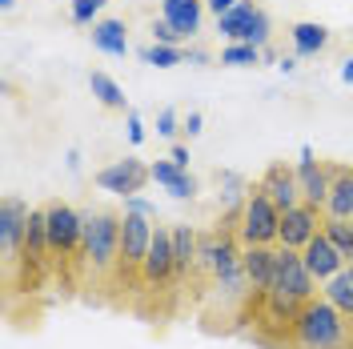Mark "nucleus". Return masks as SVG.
Wrapping results in <instances>:
<instances>
[{"label":"nucleus","mask_w":353,"mask_h":349,"mask_svg":"<svg viewBox=\"0 0 353 349\" xmlns=\"http://www.w3.org/2000/svg\"><path fill=\"white\" fill-rule=\"evenodd\" d=\"M257 8H261L257 0H237L225 17H217V32L225 37V41H237V37H241V28L249 24V17H253Z\"/></svg>","instance_id":"25"},{"label":"nucleus","mask_w":353,"mask_h":349,"mask_svg":"<svg viewBox=\"0 0 353 349\" xmlns=\"http://www.w3.org/2000/svg\"><path fill=\"white\" fill-rule=\"evenodd\" d=\"M141 61L157 68H173L185 61V48L181 44H149V48H141Z\"/></svg>","instance_id":"30"},{"label":"nucleus","mask_w":353,"mask_h":349,"mask_svg":"<svg viewBox=\"0 0 353 349\" xmlns=\"http://www.w3.org/2000/svg\"><path fill=\"white\" fill-rule=\"evenodd\" d=\"M28 217H32V209L24 205L21 197H4V201H0V253H4V265H8V269L17 261H24Z\"/></svg>","instance_id":"7"},{"label":"nucleus","mask_w":353,"mask_h":349,"mask_svg":"<svg viewBox=\"0 0 353 349\" xmlns=\"http://www.w3.org/2000/svg\"><path fill=\"white\" fill-rule=\"evenodd\" d=\"M145 181H153V173H149V165H145V161H137V157L112 161V165H105V169L97 173V185H101L105 193H117V197L141 193V189H145Z\"/></svg>","instance_id":"10"},{"label":"nucleus","mask_w":353,"mask_h":349,"mask_svg":"<svg viewBox=\"0 0 353 349\" xmlns=\"http://www.w3.org/2000/svg\"><path fill=\"white\" fill-rule=\"evenodd\" d=\"M321 221H325V213H321L317 205L297 201L293 209L281 213V237H277V245H285V249H297V253H301L309 241L321 233Z\"/></svg>","instance_id":"9"},{"label":"nucleus","mask_w":353,"mask_h":349,"mask_svg":"<svg viewBox=\"0 0 353 349\" xmlns=\"http://www.w3.org/2000/svg\"><path fill=\"white\" fill-rule=\"evenodd\" d=\"M85 217V265L92 273H109L121 265V217L117 213H92L81 209Z\"/></svg>","instance_id":"2"},{"label":"nucleus","mask_w":353,"mask_h":349,"mask_svg":"<svg viewBox=\"0 0 353 349\" xmlns=\"http://www.w3.org/2000/svg\"><path fill=\"white\" fill-rule=\"evenodd\" d=\"M52 261V245H48V213L44 209H32L28 217V237H24V265H44Z\"/></svg>","instance_id":"18"},{"label":"nucleus","mask_w":353,"mask_h":349,"mask_svg":"<svg viewBox=\"0 0 353 349\" xmlns=\"http://www.w3.org/2000/svg\"><path fill=\"white\" fill-rule=\"evenodd\" d=\"M153 44H185V37L169 21H153Z\"/></svg>","instance_id":"32"},{"label":"nucleus","mask_w":353,"mask_h":349,"mask_svg":"<svg viewBox=\"0 0 353 349\" xmlns=\"http://www.w3.org/2000/svg\"><path fill=\"white\" fill-rule=\"evenodd\" d=\"M341 81L353 85V57H350V61H341Z\"/></svg>","instance_id":"39"},{"label":"nucleus","mask_w":353,"mask_h":349,"mask_svg":"<svg viewBox=\"0 0 353 349\" xmlns=\"http://www.w3.org/2000/svg\"><path fill=\"white\" fill-rule=\"evenodd\" d=\"M241 245H277L281 237V209L253 185L241 201V221H237Z\"/></svg>","instance_id":"3"},{"label":"nucleus","mask_w":353,"mask_h":349,"mask_svg":"<svg viewBox=\"0 0 353 349\" xmlns=\"http://www.w3.org/2000/svg\"><path fill=\"white\" fill-rule=\"evenodd\" d=\"M277 68H281V72H293V68H297V57H281V61H277Z\"/></svg>","instance_id":"40"},{"label":"nucleus","mask_w":353,"mask_h":349,"mask_svg":"<svg viewBox=\"0 0 353 349\" xmlns=\"http://www.w3.org/2000/svg\"><path fill=\"white\" fill-rule=\"evenodd\" d=\"M257 189H261V193L269 197V201H273L277 209H281V213H285V209H293V205L301 201L297 169H289V165H281V161L265 169V173H261V181H257Z\"/></svg>","instance_id":"13"},{"label":"nucleus","mask_w":353,"mask_h":349,"mask_svg":"<svg viewBox=\"0 0 353 349\" xmlns=\"http://www.w3.org/2000/svg\"><path fill=\"white\" fill-rule=\"evenodd\" d=\"M88 88H92V97H97L105 109H112V112H129V105H125V88L117 85L109 72H101V68H97V72H88Z\"/></svg>","instance_id":"23"},{"label":"nucleus","mask_w":353,"mask_h":349,"mask_svg":"<svg viewBox=\"0 0 353 349\" xmlns=\"http://www.w3.org/2000/svg\"><path fill=\"white\" fill-rule=\"evenodd\" d=\"M261 52H265V48H257V44L229 41V44H225V52H221V65H229V68H257V65H261Z\"/></svg>","instance_id":"28"},{"label":"nucleus","mask_w":353,"mask_h":349,"mask_svg":"<svg viewBox=\"0 0 353 349\" xmlns=\"http://www.w3.org/2000/svg\"><path fill=\"white\" fill-rule=\"evenodd\" d=\"M125 213H145V217L157 221V205L153 201H145L141 193H132V197H125Z\"/></svg>","instance_id":"35"},{"label":"nucleus","mask_w":353,"mask_h":349,"mask_svg":"<svg viewBox=\"0 0 353 349\" xmlns=\"http://www.w3.org/2000/svg\"><path fill=\"white\" fill-rule=\"evenodd\" d=\"M241 269H245V281H249V293L253 297H265L273 289L277 249L273 245H241Z\"/></svg>","instance_id":"12"},{"label":"nucleus","mask_w":353,"mask_h":349,"mask_svg":"<svg viewBox=\"0 0 353 349\" xmlns=\"http://www.w3.org/2000/svg\"><path fill=\"white\" fill-rule=\"evenodd\" d=\"M185 61H193V65H205L209 57H205V52H197V48H193V52H185Z\"/></svg>","instance_id":"41"},{"label":"nucleus","mask_w":353,"mask_h":349,"mask_svg":"<svg viewBox=\"0 0 353 349\" xmlns=\"http://www.w3.org/2000/svg\"><path fill=\"white\" fill-rule=\"evenodd\" d=\"M44 213H48V245H52V257L57 261L85 257V217H81V209H72L65 201H48Z\"/></svg>","instance_id":"4"},{"label":"nucleus","mask_w":353,"mask_h":349,"mask_svg":"<svg viewBox=\"0 0 353 349\" xmlns=\"http://www.w3.org/2000/svg\"><path fill=\"white\" fill-rule=\"evenodd\" d=\"M105 4H109V0H72V4H68V21L81 24V28H92V24H97V12H101Z\"/></svg>","instance_id":"31"},{"label":"nucleus","mask_w":353,"mask_h":349,"mask_svg":"<svg viewBox=\"0 0 353 349\" xmlns=\"http://www.w3.org/2000/svg\"><path fill=\"white\" fill-rule=\"evenodd\" d=\"M157 221L145 213H125L121 217V273H141V265L149 257V245H153Z\"/></svg>","instance_id":"6"},{"label":"nucleus","mask_w":353,"mask_h":349,"mask_svg":"<svg viewBox=\"0 0 353 349\" xmlns=\"http://www.w3.org/2000/svg\"><path fill=\"white\" fill-rule=\"evenodd\" d=\"M176 277V257H173V233L165 225H157L153 233V245H149V257L141 265V281L149 289H161Z\"/></svg>","instance_id":"11"},{"label":"nucleus","mask_w":353,"mask_h":349,"mask_svg":"<svg viewBox=\"0 0 353 349\" xmlns=\"http://www.w3.org/2000/svg\"><path fill=\"white\" fill-rule=\"evenodd\" d=\"M301 257H305V269L313 273V281H317V285H325L330 277H337V273L350 265L341 253H337V245H333L325 233H317V237L309 241L305 249H301Z\"/></svg>","instance_id":"15"},{"label":"nucleus","mask_w":353,"mask_h":349,"mask_svg":"<svg viewBox=\"0 0 353 349\" xmlns=\"http://www.w3.org/2000/svg\"><path fill=\"white\" fill-rule=\"evenodd\" d=\"M169 161L181 165V169H189V149H185V145H173V149H169Z\"/></svg>","instance_id":"37"},{"label":"nucleus","mask_w":353,"mask_h":349,"mask_svg":"<svg viewBox=\"0 0 353 349\" xmlns=\"http://www.w3.org/2000/svg\"><path fill=\"white\" fill-rule=\"evenodd\" d=\"M125 132H129V145H145V121L137 109L125 112Z\"/></svg>","instance_id":"33"},{"label":"nucleus","mask_w":353,"mask_h":349,"mask_svg":"<svg viewBox=\"0 0 353 349\" xmlns=\"http://www.w3.org/2000/svg\"><path fill=\"white\" fill-rule=\"evenodd\" d=\"M233 4H237V0H205V8H209L213 17H225V12H229Z\"/></svg>","instance_id":"38"},{"label":"nucleus","mask_w":353,"mask_h":349,"mask_svg":"<svg viewBox=\"0 0 353 349\" xmlns=\"http://www.w3.org/2000/svg\"><path fill=\"white\" fill-rule=\"evenodd\" d=\"M325 217H353V169H345V165H333Z\"/></svg>","instance_id":"21"},{"label":"nucleus","mask_w":353,"mask_h":349,"mask_svg":"<svg viewBox=\"0 0 353 349\" xmlns=\"http://www.w3.org/2000/svg\"><path fill=\"white\" fill-rule=\"evenodd\" d=\"M269 293H285V297H297L301 306L317 297V281L305 269V257L297 249H277V269H273V289Z\"/></svg>","instance_id":"5"},{"label":"nucleus","mask_w":353,"mask_h":349,"mask_svg":"<svg viewBox=\"0 0 353 349\" xmlns=\"http://www.w3.org/2000/svg\"><path fill=\"white\" fill-rule=\"evenodd\" d=\"M321 233L337 245V253L353 261V217H325L321 221Z\"/></svg>","instance_id":"27"},{"label":"nucleus","mask_w":353,"mask_h":349,"mask_svg":"<svg viewBox=\"0 0 353 349\" xmlns=\"http://www.w3.org/2000/svg\"><path fill=\"white\" fill-rule=\"evenodd\" d=\"M265 321H277V326H293L297 313H301V301L297 297H285V293H265Z\"/></svg>","instance_id":"26"},{"label":"nucleus","mask_w":353,"mask_h":349,"mask_svg":"<svg viewBox=\"0 0 353 349\" xmlns=\"http://www.w3.org/2000/svg\"><path fill=\"white\" fill-rule=\"evenodd\" d=\"M0 8H4V12H12V8H17V0H0Z\"/></svg>","instance_id":"42"},{"label":"nucleus","mask_w":353,"mask_h":349,"mask_svg":"<svg viewBox=\"0 0 353 349\" xmlns=\"http://www.w3.org/2000/svg\"><path fill=\"white\" fill-rule=\"evenodd\" d=\"M321 297H325V301H333V306H337L353 321V273H350V265H345L337 277H330V281L321 285Z\"/></svg>","instance_id":"24"},{"label":"nucleus","mask_w":353,"mask_h":349,"mask_svg":"<svg viewBox=\"0 0 353 349\" xmlns=\"http://www.w3.org/2000/svg\"><path fill=\"white\" fill-rule=\"evenodd\" d=\"M297 185H301V201L305 205H317L325 213L330 185H333V165H321L309 145H301V153H297Z\"/></svg>","instance_id":"8"},{"label":"nucleus","mask_w":353,"mask_h":349,"mask_svg":"<svg viewBox=\"0 0 353 349\" xmlns=\"http://www.w3.org/2000/svg\"><path fill=\"white\" fill-rule=\"evenodd\" d=\"M197 265L201 269H209L213 273V281L225 277V273H233V269H241V249H237V241L233 237H201V253H197Z\"/></svg>","instance_id":"14"},{"label":"nucleus","mask_w":353,"mask_h":349,"mask_svg":"<svg viewBox=\"0 0 353 349\" xmlns=\"http://www.w3.org/2000/svg\"><path fill=\"white\" fill-rule=\"evenodd\" d=\"M149 173H153V185H161L165 193H173L176 201L197 197V177L189 173V169H181V165H173V161H153Z\"/></svg>","instance_id":"17"},{"label":"nucleus","mask_w":353,"mask_h":349,"mask_svg":"<svg viewBox=\"0 0 353 349\" xmlns=\"http://www.w3.org/2000/svg\"><path fill=\"white\" fill-rule=\"evenodd\" d=\"M205 0H161V21H169L185 37V41H193L201 32V21H205Z\"/></svg>","instance_id":"16"},{"label":"nucleus","mask_w":353,"mask_h":349,"mask_svg":"<svg viewBox=\"0 0 353 349\" xmlns=\"http://www.w3.org/2000/svg\"><path fill=\"white\" fill-rule=\"evenodd\" d=\"M289 41H293V52L301 61H309V57H321L330 48V28L317 21H297L289 24Z\"/></svg>","instance_id":"20"},{"label":"nucleus","mask_w":353,"mask_h":349,"mask_svg":"<svg viewBox=\"0 0 353 349\" xmlns=\"http://www.w3.org/2000/svg\"><path fill=\"white\" fill-rule=\"evenodd\" d=\"M88 41H92L97 52H105V57H129V28H125V21H117V17H105V21L92 24Z\"/></svg>","instance_id":"19"},{"label":"nucleus","mask_w":353,"mask_h":349,"mask_svg":"<svg viewBox=\"0 0 353 349\" xmlns=\"http://www.w3.org/2000/svg\"><path fill=\"white\" fill-rule=\"evenodd\" d=\"M173 257H176V277L189 273L197 265V253H201V237L193 233V225H173Z\"/></svg>","instance_id":"22"},{"label":"nucleus","mask_w":353,"mask_h":349,"mask_svg":"<svg viewBox=\"0 0 353 349\" xmlns=\"http://www.w3.org/2000/svg\"><path fill=\"white\" fill-rule=\"evenodd\" d=\"M237 41L257 44V48H265V44L273 41V21H269V12H265V8H257V12L249 17V24L241 28V37H237Z\"/></svg>","instance_id":"29"},{"label":"nucleus","mask_w":353,"mask_h":349,"mask_svg":"<svg viewBox=\"0 0 353 349\" xmlns=\"http://www.w3.org/2000/svg\"><path fill=\"white\" fill-rule=\"evenodd\" d=\"M289 337H293V349H350L353 321L333 301L313 297L301 306L297 321L289 326Z\"/></svg>","instance_id":"1"},{"label":"nucleus","mask_w":353,"mask_h":349,"mask_svg":"<svg viewBox=\"0 0 353 349\" xmlns=\"http://www.w3.org/2000/svg\"><path fill=\"white\" fill-rule=\"evenodd\" d=\"M201 129H205V117H201L197 109H193L189 117H185V121H181V132H185V137H197Z\"/></svg>","instance_id":"36"},{"label":"nucleus","mask_w":353,"mask_h":349,"mask_svg":"<svg viewBox=\"0 0 353 349\" xmlns=\"http://www.w3.org/2000/svg\"><path fill=\"white\" fill-rule=\"evenodd\" d=\"M181 132V121H176L173 109H161L157 112V137H176Z\"/></svg>","instance_id":"34"},{"label":"nucleus","mask_w":353,"mask_h":349,"mask_svg":"<svg viewBox=\"0 0 353 349\" xmlns=\"http://www.w3.org/2000/svg\"><path fill=\"white\" fill-rule=\"evenodd\" d=\"M350 273H353V261H350Z\"/></svg>","instance_id":"43"}]
</instances>
